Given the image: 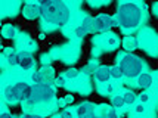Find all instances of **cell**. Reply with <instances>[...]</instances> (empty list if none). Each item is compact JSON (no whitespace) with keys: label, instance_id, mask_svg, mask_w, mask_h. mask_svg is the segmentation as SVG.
I'll return each instance as SVG.
<instances>
[{"label":"cell","instance_id":"obj_9","mask_svg":"<svg viewBox=\"0 0 158 118\" xmlns=\"http://www.w3.org/2000/svg\"><path fill=\"white\" fill-rule=\"evenodd\" d=\"M95 78H96L98 81H101V83H106L111 78L110 68H108V67H99V68H96V71H95Z\"/></svg>","mask_w":158,"mask_h":118},{"label":"cell","instance_id":"obj_25","mask_svg":"<svg viewBox=\"0 0 158 118\" xmlns=\"http://www.w3.org/2000/svg\"><path fill=\"white\" fill-rule=\"evenodd\" d=\"M154 14L158 16V3H155V5H154Z\"/></svg>","mask_w":158,"mask_h":118},{"label":"cell","instance_id":"obj_11","mask_svg":"<svg viewBox=\"0 0 158 118\" xmlns=\"http://www.w3.org/2000/svg\"><path fill=\"white\" fill-rule=\"evenodd\" d=\"M123 44H124V49H127V50H133V49H136L138 47V40L135 39V37H126L124 39V42H123Z\"/></svg>","mask_w":158,"mask_h":118},{"label":"cell","instance_id":"obj_23","mask_svg":"<svg viewBox=\"0 0 158 118\" xmlns=\"http://www.w3.org/2000/svg\"><path fill=\"white\" fill-rule=\"evenodd\" d=\"M56 84L58 86H64V78H56Z\"/></svg>","mask_w":158,"mask_h":118},{"label":"cell","instance_id":"obj_22","mask_svg":"<svg viewBox=\"0 0 158 118\" xmlns=\"http://www.w3.org/2000/svg\"><path fill=\"white\" fill-rule=\"evenodd\" d=\"M69 102H73V97H71V96H68L67 99H64V100H62V104H65V105L69 104Z\"/></svg>","mask_w":158,"mask_h":118},{"label":"cell","instance_id":"obj_21","mask_svg":"<svg viewBox=\"0 0 158 118\" xmlns=\"http://www.w3.org/2000/svg\"><path fill=\"white\" fill-rule=\"evenodd\" d=\"M143 111H145V106H143V105H139V106H136V112H138V114H142Z\"/></svg>","mask_w":158,"mask_h":118},{"label":"cell","instance_id":"obj_20","mask_svg":"<svg viewBox=\"0 0 158 118\" xmlns=\"http://www.w3.org/2000/svg\"><path fill=\"white\" fill-rule=\"evenodd\" d=\"M139 99H140V102H142V104H145V102H148V100H149V96H148L146 93H143V95H140V96H139Z\"/></svg>","mask_w":158,"mask_h":118},{"label":"cell","instance_id":"obj_10","mask_svg":"<svg viewBox=\"0 0 158 118\" xmlns=\"http://www.w3.org/2000/svg\"><path fill=\"white\" fill-rule=\"evenodd\" d=\"M152 84V75L149 72H142L138 75V86L140 89H148Z\"/></svg>","mask_w":158,"mask_h":118},{"label":"cell","instance_id":"obj_12","mask_svg":"<svg viewBox=\"0 0 158 118\" xmlns=\"http://www.w3.org/2000/svg\"><path fill=\"white\" fill-rule=\"evenodd\" d=\"M2 35H3L5 39H12L15 35V28L12 27V25H9V24H6L5 27L2 28Z\"/></svg>","mask_w":158,"mask_h":118},{"label":"cell","instance_id":"obj_15","mask_svg":"<svg viewBox=\"0 0 158 118\" xmlns=\"http://www.w3.org/2000/svg\"><path fill=\"white\" fill-rule=\"evenodd\" d=\"M110 74H111L112 78H117V80H120V78L123 77V74H121V71H120L118 67H112V68H110Z\"/></svg>","mask_w":158,"mask_h":118},{"label":"cell","instance_id":"obj_3","mask_svg":"<svg viewBox=\"0 0 158 118\" xmlns=\"http://www.w3.org/2000/svg\"><path fill=\"white\" fill-rule=\"evenodd\" d=\"M118 68L121 71V74L126 75L127 78H135L139 74H142L145 63L138 56L131 55V53H126V55H121L118 58Z\"/></svg>","mask_w":158,"mask_h":118},{"label":"cell","instance_id":"obj_16","mask_svg":"<svg viewBox=\"0 0 158 118\" xmlns=\"http://www.w3.org/2000/svg\"><path fill=\"white\" fill-rule=\"evenodd\" d=\"M7 59H9V62L12 63V65H16V63H18V59H19V53L14 52V53H10V55H9Z\"/></svg>","mask_w":158,"mask_h":118},{"label":"cell","instance_id":"obj_14","mask_svg":"<svg viewBox=\"0 0 158 118\" xmlns=\"http://www.w3.org/2000/svg\"><path fill=\"white\" fill-rule=\"evenodd\" d=\"M111 104L114 108H123L124 106V100H123V96H114L111 99Z\"/></svg>","mask_w":158,"mask_h":118},{"label":"cell","instance_id":"obj_17","mask_svg":"<svg viewBox=\"0 0 158 118\" xmlns=\"http://www.w3.org/2000/svg\"><path fill=\"white\" fill-rule=\"evenodd\" d=\"M77 75H78V71H77L76 68H71V70L65 71V77H67V78H76Z\"/></svg>","mask_w":158,"mask_h":118},{"label":"cell","instance_id":"obj_7","mask_svg":"<svg viewBox=\"0 0 158 118\" xmlns=\"http://www.w3.org/2000/svg\"><path fill=\"white\" fill-rule=\"evenodd\" d=\"M22 12H24L25 18L34 19V18H37L40 15V6H39V3H27Z\"/></svg>","mask_w":158,"mask_h":118},{"label":"cell","instance_id":"obj_6","mask_svg":"<svg viewBox=\"0 0 158 118\" xmlns=\"http://www.w3.org/2000/svg\"><path fill=\"white\" fill-rule=\"evenodd\" d=\"M117 25V21L114 18H111L108 15H99L96 18H93V27H92V34H98V33H103L108 31L112 27Z\"/></svg>","mask_w":158,"mask_h":118},{"label":"cell","instance_id":"obj_13","mask_svg":"<svg viewBox=\"0 0 158 118\" xmlns=\"http://www.w3.org/2000/svg\"><path fill=\"white\" fill-rule=\"evenodd\" d=\"M123 100H124V105H133L136 102V95L131 93V92H127V93H124Z\"/></svg>","mask_w":158,"mask_h":118},{"label":"cell","instance_id":"obj_4","mask_svg":"<svg viewBox=\"0 0 158 118\" xmlns=\"http://www.w3.org/2000/svg\"><path fill=\"white\" fill-rule=\"evenodd\" d=\"M56 92L53 87H50L49 84L40 83V84H34L30 90V95L27 97V102L31 105L35 104H41V102H49L55 97Z\"/></svg>","mask_w":158,"mask_h":118},{"label":"cell","instance_id":"obj_18","mask_svg":"<svg viewBox=\"0 0 158 118\" xmlns=\"http://www.w3.org/2000/svg\"><path fill=\"white\" fill-rule=\"evenodd\" d=\"M33 81L37 83V84L41 83V75H40V72H39V71H35L34 74H33Z\"/></svg>","mask_w":158,"mask_h":118},{"label":"cell","instance_id":"obj_1","mask_svg":"<svg viewBox=\"0 0 158 118\" xmlns=\"http://www.w3.org/2000/svg\"><path fill=\"white\" fill-rule=\"evenodd\" d=\"M40 16L49 24H56V25H65L68 22L71 12L69 7L64 2H40Z\"/></svg>","mask_w":158,"mask_h":118},{"label":"cell","instance_id":"obj_2","mask_svg":"<svg viewBox=\"0 0 158 118\" xmlns=\"http://www.w3.org/2000/svg\"><path fill=\"white\" fill-rule=\"evenodd\" d=\"M142 18H143V12L139 5H136V3H120L115 21L123 31H130L142 22Z\"/></svg>","mask_w":158,"mask_h":118},{"label":"cell","instance_id":"obj_8","mask_svg":"<svg viewBox=\"0 0 158 118\" xmlns=\"http://www.w3.org/2000/svg\"><path fill=\"white\" fill-rule=\"evenodd\" d=\"M18 65L22 70H30L34 67V59L33 56L28 53H19V59H18Z\"/></svg>","mask_w":158,"mask_h":118},{"label":"cell","instance_id":"obj_24","mask_svg":"<svg viewBox=\"0 0 158 118\" xmlns=\"http://www.w3.org/2000/svg\"><path fill=\"white\" fill-rule=\"evenodd\" d=\"M0 118H12V115H10V114H6V112H5V114H2V115H0Z\"/></svg>","mask_w":158,"mask_h":118},{"label":"cell","instance_id":"obj_5","mask_svg":"<svg viewBox=\"0 0 158 118\" xmlns=\"http://www.w3.org/2000/svg\"><path fill=\"white\" fill-rule=\"evenodd\" d=\"M31 87L27 83H16L12 87H7L6 89V97L10 100H27L28 95H30Z\"/></svg>","mask_w":158,"mask_h":118},{"label":"cell","instance_id":"obj_19","mask_svg":"<svg viewBox=\"0 0 158 118\" xmlns=\"http://www.w3.org/2000/svg\"><path fill=\"white\" fill-rule=\"evenodd\" d=\"M76 35H78V37H84V35H87V33H86L81 27H77L76 28Z\"/></svg>","mask_w":158,"mask_h":118}]
</instances>
